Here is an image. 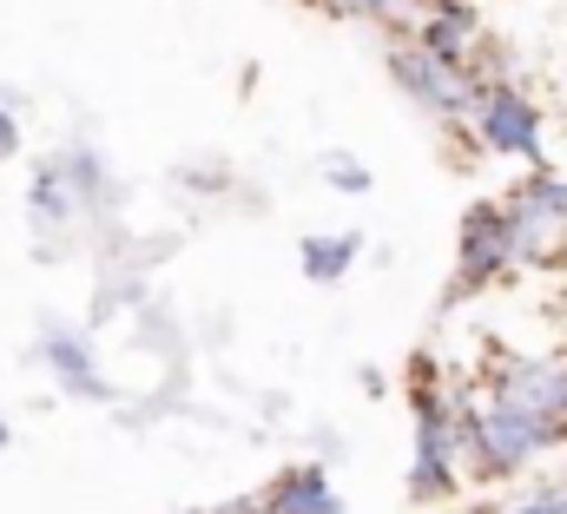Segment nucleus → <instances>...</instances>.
Here are the masks:
<instances>
[{"label":"nucleus","mask_w":567,"mask_h":514,"mask_svg":"<svg viewBox=\"0 0 567 514\" xmlns=\"http://www.w3.org/2000/svg\"><path fill=\"white\" fill-rule=\"evenodd\" d=\"M47 363L60 370V383H66V389H80V395H106V383L93 377V343H86V337L47 330Z\"/></svg>","instance_id":"nucleus-6"},{"label":"nucleus","mask_w":567,"mask_h":514,"mask_svg":"<svg viewBox=\"0 0 567 514\" xmlns=\"http://www.w3.org/2000/svg\"><path fill=\"white\" fill-rule=\"evenodd\" d=\"M20 152V126H13V113L0 106V158H13Z\"/></svg>","instance_id":"nucleus-10"},{"label":"nucleus","mask_w":567,"mask_h":514,"mask_svg":"<svg viewBox=\"0 0 567 514\" xmlns=\"http://www.w3.org/2000/svg\"><path fill=\"white\" fill-rule=\"evenodd\" d=\"M357 232H343V238H303V251H297V264H303V277L310 284H337L350 264H357Z\"/></svg>","instance_id":"nucleus-7"},{"label":"nucleus","mask_w":567,"mask_h":514,"mask_svg":"<svg viewBox=\"0 0 567 514\" xmlns=\"http://www.w3.org/2000/svg\"><path fill=\"white\" fill-rule=\"evenodd\" d=\"M515 264V232L502 205H475L462 218V264H455V290H482Z\"/></svg>","instance_id":"nucleus-2"},{"label":"nucleus","mask_w":567,"mask_h":514,"mask_svg":"<svg viewBox=\"0 0 567 514\" xmlns=\"http://www.w3.org/2000/svg\"><path fill=\"white\" fill-rule=\"evenodd\" d=\"M350 13H370V20H390V13H403L410 0H343Z\"/></svg>","instance_id":"nucleus-9"},{"label":"nucleus","mask_w":567,"mask_h":514,"mask_svg":"<svg viewBox=\"0 0 567 514\" xmlns=\"http://www.w3.org/2000/svg\"><path fill=\"white\" fill-rule=\"evenodd\" d=\"M0 442H7V429H0Z\"/></svg>","instance_id":"nucleus-11"},{"label":"nucleus","mask_w":567,"mask_h":514,"mask_svg":"<svg viewBox=\"0 0 567 514\" xmlns=\"http://www.w3.org/2000/svg\"><path fill=\"white\" fill-rule=\"evenodd\" d=\"M265 502H271V508H251V514H343V502H337L330 482H323V469H290Z\"/></svg>","instance_id":"nucleus-5"},{"label":"nucleus","mask_w":567,"mask_h":514,"mask_svg":"<svg viewBox=\"0 0 567 514\" xmlns=\"http://www.w3.org/2000/svg\"><path fill=\"white\" fill-rule=\"evenodd\" d=\"M323 172H330V178H337V185H350V192H370V172H363V165H357V158H330V165H323Z\"/></svg>","instance_id":"nucleus-8"},{"label":"nucleus","mask_w":567,"mask_h":514,"mask_svg":"<svg viewBox=\"0 0 567 514\" xmlns=\"http://www.w3.org/2000/svg\"><path fill=\"white\" fill-rule=\"evenodd\" d=\"M475 40H482V20H475L468 0H435L429 20L416 27V47L442 53V60H462V66H468V47H475Z\"/></svg>","instance_id":"nucleus-4"},{"label":"nucleus","mask_w":567,"mask_h":514,"mask_svg":"<svg viewBox=\"0 0 567 514\" xmlns=\"http://www.w3.org/2000/svg\"><path fill=\"white\" fill-rule=\"evenodd\" d=\"M475 113L495 152H515V158H535L542 152V106L515 86H482L475 93Z\"/></svg>","instance_id":"nucleus-3"},{"label":"nucleus","mask_w":567,"mask_h":514,"mask_svg":"<svg viewBox=\"0 0 567 514\" xmlns=\"http://www.w3.org/2000/svg\"><path fill=\"white\" fill-rule=\"evenodd\" d=\"M390 73L410 86V100H423V106H435V113H475V93H482V80L462 66V60H442V53H429V47H396L390 53Z\"/></svg>","instance_id":"nucleus-1"}]
</instances>
